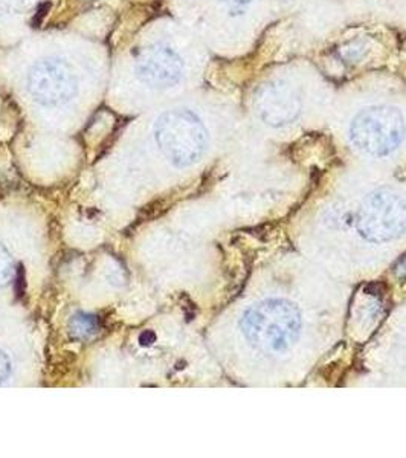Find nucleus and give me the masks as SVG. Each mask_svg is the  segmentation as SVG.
<instances>
[{
    "label": "nucleus",
    "instance_id": "1",
    "mask_svg": "<svg viewBox=\"0 0 406 458\" xmlns=\"http://www.w3.org/2000/svg\"><path fill=\"white\" fill-rule=\"evenodd\" d=\"M240 326L252 347L265 353H283L297 343L301 315L295 304L282 298H269L250 306Z\"/></svg>",
    "mask_w": 406,
    "mask_h": 458
},
{
    "label": "nucleus",
    "instance_id": "2",
    "mask_svg": "<svg viewBox=\"0 0 406 458\" xmlns=\"http://www.w3.org/2000/svg\"><path fill=\"white\" fill-rule=\"evenodd\" d=\"M155 141L173 165L190 167L205 155L208 131L191 110H167L156 120Z\"/></svg>",
    "mask_w": 406,
    "mask_h": 458
},
{
    "label": "nucleus",
    "instance_id": "3",
    "mask_svg": "<svg viewBox=\"0 0 406 458\" xmlns=\"http://www.w3.org/2000/svg\"><path fill=\"white\" fill-rule=\"evenodd\" d=\"M405 116L393 106H371L360 110L350 125L354 147L371 157H386L405 138Z\"/></svg>",
    "mask_w": 406,
    "mask_h": 458
},
{
    "label": "nucleus",
    "instance_id": "4",
    "mask_svg": "<svg viewBox=\"0 0 406 458\" xmlns=\"http://www.w3.org/2000/svg\"><path fill=\"white\" fill-rule=\"evenodd\" d=\"M356 228L368 242L385 243L406 233V198L391 188L371 193L356 214Z\"/></svg>",
    "mask_w": 406,
    "mask_h": 458
},
{
    "label": "nucleus",
    "instance_id": "5",
    "mask_svg": "<svg viewBox=\"0 0 406 458\" xmlns=\"http://www.w3.org/2000/svg\"><path fill=\"white\" fill-rule=\"evenodd\" d=\"M28 92L38 105L57 107L77 95L79 80L72 66L63 58H42L30 68Z\"/></svg>",
    "mask_w": 406,
    "mask_h": 458
},
{
    "label": "nucleus",
    "instance_id": "6",
    "mask_svg": "<svg viewBox=\"0 0 406 458\" xmlns=\"http://www.w3.org/2000/svg\"><path fill=\"white\" fill-rule=\"evenodd\" d=\"M254 107L266 124L283 127L293 123L301 114V95L286 80H269L257 89Z\"/></svg>",
    "mask_w": 406,
    "mask_h": 458
},
{
    "label": "nucleus",
    "instance_id": "7",
    "mask_svg": "<svg viewBox=\"0 0 406 458\" xmlns=\"http://www.w3.org/2000/svg\"><path fill=\"white\" fill-rule=\"evenodd\" d=\"M136 75L151 89H170L176 86L183 73L181 55L164 43L144 47L136 58Z\"/></svg>",
    "mask_w": 406,
    "mask_h": 458
},
{
    "label": "nucleus",
    "instance_id": "8",
    "mask_svg": "<svg viewBox=\"0 0 406 458\" xmlns=\"http://www.w3.org/2000/svg\"><path fill=\"white\" fill-rule=\"evenodd\" d=\"M69 335L77 341H86L98 332V319L89 313H77L69 319Z\"/></svg>",
    "mask_w": 406,
    "mask_h": 458
},
{
    "label": "nucleus",
    "instance_id": "9",
    "mask_svg": "<svg viewBox=\"0 0 406 458\" xmlns=\"http://www.w3.org/2000/svg\"><path fill=\"white\" fill-rule=\"evenodd\" d=\"M14 276V260L10 250L0 243V287L6 286Z\"/></svg>",
    "mask_w": 406,
    "mask_h": 458
},
{
    "label": "nucleus",
    "instance_id": "10",
    "mask_svg": "<svg viewBox=\"0 0 406 458\" xmlns=\"http://www.w3.org/2000/svg\"><path fill=\"white\" fill-rule=\"evenodd\" d=\"M13 371V364H11L10 356L0 350V386L5 384Z\"/></svg>",
    "mask_w": 406,
    "mask_h": 458
},
{
    "label": "nucleus",
    "instance_id": "11",
    "mask_svg": "<svg viewBox=\"0 0 406 458\" xmlns=\"http://www.w3.org/2000/svg\"><path fill=\"white\" fill-rule=\"evenodd\" d=\"M224 5L228 6L231 10H239V8H245L246 5H250L252 0H219Z\"/></svg>",
    "mask_w": 406,
    "mask_h": 458
}]
</instances>
